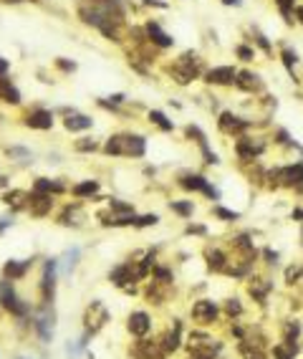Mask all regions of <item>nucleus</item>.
Here are the masks:
<instances>
[{"instance_id":"f257e3e1","label":"nucleus","mask_w":303,"mask_h":359,"mask_svg":"<svg viewBox=\"0 0 303 359\" xmlns=\"http://www.w3.org/2000/svg\"><path fill=\"white\" fill-rule=\"evenodd\" d=\"M56 324H58V311L56 306H36L31 314V334L41 347H51L56 339Z\"/></svg>"},{"instance_id":"f03ea898","label":"nucleus","mask_w":303,"mask_h":359,"mask_svg":"<svg viewBox=\"0 0 303 359\" xmlns=\"http://www.w3.org/2000/svg\"><path fill=\"white\" fill-rule=\"evenodd\" d=\"M58 258H43L41 261V276H38V303L41 306H53L56 303V296H58Z\"/></svg>"},{"instance_id":"7ed1b4c3","label":"nucleus","mask_w":303,"mask_h":359,"mask_svg":"<svg viewBox=\"0 0 303 359\" xmlns=\"http://www.w3.org/2000/svg\"><path fill=\"white\" fill-rule=\"evenodd\" d=\"M167 71L172 76V81L179 84V86H190L192 81H197V78L205 73L202 71V59H200V53H195V51L179 53V56L167 66Z\"/></svg>"},{"instance_id":"20e7f679","label":"nucleus","mask_w":303,"mask_h":359,"mask_svg":"<svg viewBox=\"0 0 303 359\" xmlns=\"http://www.w3.org/2000/svg\"><path fill=\"white\" fill-rule=\"evenodd\" d=\"M111 321V311L109 306L101 301V298H91L86 306H83V314H81V329L88 339L99 337Z\"/></svg>"},{"instance_id":"39448f33","label":"nucleus","mask_w":303,"mask_h":359,"mask_svg":"<svg viewBox=\"0 0 303 359\" xmlns=\"http://www.w3.org/2000/svg\"><path fill=\"white\" fill-rule=\"evenodd\" d=\"M0 309H3L5 314H10L13 319H28V316L33 314L36 306L20 296L15 281L0 279Z\"/></svg>"},{"instance_id":"423d86ee","label":"nucleus","mask_w":303,"mask_h":359,"mask_svg":"<svg viewBox=\"0 0 303 359\" xmlns=\"http://www.w3.org/2000/svg\"><path fill=\"white\" fill-rule=\"evenodd\" d=\"M220 319H223V309H220V303L215 298H207V296L192 298V303H190V321L195 326L213 329V326H218Z\"/></svg>"},{"instance_id":"0eeeda50","label":"nucleus","mask_w":303,"mask_h":359,"mask_svg":"<svg viewBox=\"0 0 303 359\" xmlns=\"http://www.w3.org/2000/svg\"><path fill=\"white\" fill-rule=\"evenodd\" d=\"M169 321H172V324H167L157 339H159L162 352H164L167 357H174V354H179V352L185 349V321H182L179 316H174V319H169Z\"/></svg>"},{"instance_id":"6e6552de","label":"nucleus","mask_w":303,"mask_h":359,"mask_svg":"<svg viewBox=\"0 0 303 359\" xmlns=\"http://www.w3.org/2000/svg\"><path fill=\"white\" fill-rule=\"evenodd\" d=\"M245 291H248L250 301H253L258 309H265L270 293L276 291V284L270 281L268 273H258V271H253V273L245 279Z\"/></svg>"},{"instance_id":"1a4fd4ad","label":"nucleus","mask_w":303,"mask_h":359,"mask_svg":"<svg viewBox=\"0 0 303 359\" xmlns=\"http://www.w3.org/2000/svg\"><path fill=\"white\" fill-rule=\"evenodd\" d=\"M177 187H182L185 192H200V195H205V198L213 200V203L220 200V190H218L205 175H197V172H182V175L177 177Z\"/></svg>"},{"instance_id":"9d476101","label":"nucleus","mask_w":303,"mask_h":359,"mask_svg":"<svg viewBox=\"0 0 303 359\" xmlns=\"http://www.w3.org/2000/svg\"><path fill=\"white\" fill-rule=\"evenodd\" d=\"M232 149H235V154H237V159L240 162H258L263 154H265V149H268V142L263 140V137H250V134H240V137H235V144H232Z\"/></svg>"},{"instance_id":"9b49d317","label":"nucleus","mask_w":303,"mask_h":359,"mask_svg":"<svg viewBox=\"0 0 303 359\" xmlns=\"http://www.w3.org/2000/svg\"><path fill=\"white\" fill-rule=\"evenodd\" d=\"M127 334L132 339H142V337H149L152 329H154V316H152L147 309H132L127 314Z\"/></svg>"},{"instance_id":"f8f14e48","label":"nucleus","mask_w":303,"mask_h":359,"mask_svg":"<svg viewBox=\"0 0 303 359\" xmlns=\"http://www.w3.org/2000/svg\"><path fill=\"white\" fill-rule=\"evenodd\" d=\"M129 359H169L162 347H159V339L157 337H142V339H134L127 349Z\"/></svg>"},{"instance_id":"ddd939ff","label":"nucleus","mask_w":303,"mask_h":359,"mask_svg":"<svg viewBox=\"0 0 303 359\" xmlns=\"http://www.w3.org/2000/svg\"><path fill=\"white\" fill-rule=\"evenodd\" d=\"M202 258H205V268H207L210 273L225 276L227 266H230V253H227V248L207 243V245L202 248Z\"/></svg>"},{"instance_id":"4468645a","label":"nucleus","mask_w":303,"mask_h":359,"mask_svg":"<svg viewBox=\"0 0 303 359\" xmlns=\"http://www.w3.org/2000/svg\"><path fill=\"white\" fill-rule=\"evenodd\" d=\"M53 124H56V114L46 106H33L23 114V127H28V129L48 132V129H53Z\"/></svg>"},{"instance_id":"2eb2a0df","label":"nucleus","mask_w":303,"mask_h":359,"mask_svg":"<svg viewBox=\"0 0 303 359\" xmlns=\"http://www.w3.org/2000/svg\"><path fill=\"white\" fill-rule=\"evenodd\" d=\"M53 208H56V195H48V192H36V190H31L28 192V215L31 217H38V220H43V217H48L53 213Z\"/></svg>"},{"instance_id":"dca6fc26","label":"nucleus","mask_w":303,"mask_h":359,"mask_svg":"<svg viewBox=\"0 0 303 359\" xmlns=\"http://www.w3.org/2000/svg\"><path fill=\"white\" fill-rule=\"evenodd\" d=\"M253 127V119H245V117H237L232 112H220L218 114V129L227 134V137H240L245 134L248 129Z\"/></svg>"},{"instance_id":"f3484780","label":"nucleus","mask_w":303,"mask_h":359,"mask_svg":"<svg viewBox=\"0 0 303 359\" xmlns=\"http://www.w3.org/2000/svg\"><path fill=\"white\" fill-rule=\"evenodd\" d=\"M36 261H38V256H31V258H8L5 263H3V279H8V281H23L28 273H31V268L36 266Z\"/></svg>"},{"instance_id":"a211bd4d","label":"nucleus","mask_w":303,"mask_h":359,"mask_svg":"<svg viewBox=\"0 0 303 359\" xmlns=\"http://www.w3.org/2000/svg\"><path fill=\"white\" fill-rule=\"evenodd\" d=\"M83 223H86V213H83L81 203H66L61 208V213L56 215V225H61V228L78 230V228H83Z\"/></svg>"},{"instance_id":"6ab92c4d","label":"nucleus","mask_w":303,"mask_h":359,"mask_svg":"<svg viewBox=\"0 0 303 359\" xmlns=\"http://www.w3.org/2000/svg\"><path fill=\"white\" fill-rule=\"evenodd\" d=\"M174 286H164V284H157V281H144V288H142V296L147 298V303L149 306H164V303H169L172 301V293Z\"/></svg>"},{"instance_id":"aec40b11","label":"nucleus","mask_w":303,"mask_h":359,"mask_svg":"<svg viewBox=\"0 0 303 359\" xmlns=\"http://www.w3.org/2000/svg\"><path fill=\"white\" fill-rule=\"evenodd\" d=\"M281 187L293 190V192H303V159L281 167Z\"/></svg>"},{"instance_id":"412c9836","label":"nucleus","mask_w":303,"mask_h":359,"mask_svg":"<svg viewBox=\"0 0 303 359\" xmlns=\"http://www.w3.org/2000/svg\"><path fill=\"white\" fill-rule=\"evenodd\" d=\"M235 76H237V69L235 66H213V69H207V71L202 73V78H205V84H210V86H232L235 84Z\"/></svg>"},{"instance_id":"4be33fe9","label":"nucleus","mask_w":303,"mask_h":359,"mask_svg":"<svg viewBox=\"0 0 303 359\" xmlns=\"http://www.w3.org/2000/svg\"><path fill=\"white\" fill-rule=\"evenodd\" d=\"M301 352H303L301 339H281V342L268 347V357L270 359H296Z\"/></svg>"},{"instance_id":"5701e85b","label":"nucleus","mask_w":303,"mask_h":359,"mask_svg":"<svg viewBox=\"0 0 303 359\" xmlns=\"http://www.w3.org/2000/svg\"><path fill=\"white\" fill-rule=\"evenodd\" d=\"M124 140V157L132 159H142L147 154V137L144 134H134V132H122Z\"/></svg>"},{"instance_id":"b1692460","label":"nucleus","mask_w":303,"mask_h":359,"mask_svg":"<svg viewBox=\"0 0 303 359\" xmlns=\"http://www.w3.org/2000/svg\"><path fill=\"white\" fill-rule=\"evenodd\" d=\"M106 281H109L114 288H119V291H122V288H127V286H132V261L127 258V261L116 263L114 268H109Z\"/></svg>"},{"instance_id":"393cba45","label":"nucleus","mask_w":303,"mask_h":359,"mask_svg":"<svg viewBox=\"0 0 303 359\" xmlns=\"http://www.w3.org/2000/svg\"><path fill=\"white\" fill-rule=\"evenodd\" d=\"M144 33H147V38H149V43H154L159 51H164V48H172L174 46V38L157 23V20H147L144 23Z\"/></svg>"},{"instance_id":"a878e982","label":"nucleus","mask_w":303,"mask_h":359,"mask_svg":"<svg viewBox=\"0 0 303 359\" xmlns=\"http://www.w3.org/2000/svg\"><path fill=\"white\" fill-rule=\"evenodd\" d=\"M232 86H235V89H240V91H245V94H260V91L265 89V84H263L260 73H255V71H237Z\"/></svg>"},{"instance_id":"bb28decb","label":"nucleus","mask_w":303,"mask_h":359,"mask_svg":"<svg viewBox=\"0 0 303 359\" xmlns=\"http://www.w3.org/2000/svg\"><path fill=\"white\" fill-rule=\"evenodd\" d=\"M78 266H81V248H78V245L66 248L64 256L58 258V273H61L64 279H71Z\"/></svg>"},{"instance_id":"cd10ccee","label":"nucleus","mask_w":303,"mask_h":359,"mask_svg":"<svg viewBox=\"0 0 303 359\" xmlns=\"http://www.w3.org/2000/svg\"><path fill=\"white\" fill-rule=\"evenodd\" d=\"M3 205L10 208V213H25L28 210V190H18V187H10L3 192Z\"/></svg>"},{"instance_id":"c85d7f7f","label":"nucleus","mask_w":303,"mask_h":359,"mask_svg":"<svg viewBox=\"0 0 303 359\" xmlns=\"http://www.w3.org/2000/svg\"><path fill=\"white\" fill-rule=\"evenodd\" d=\"M31 190H36V192H48V195H64V192H69V185L61 180V177H36V182H33V187Z\"/></svg>"},{"instance_id":"c756f323","label":"nucleus","mask_w":303,"mask_h":359,"mask_svg":"<svg viewBox=\"0 0 303 359\" xmlns=\"http://www.w3.org/2000/svg\"><path fill=\"white\" fill-rule=\"evenodd\" d=\"M99 190H101V182L99 180H81V182L71 185L69 192L74 195L76 200H96Z\"/></svg>"},{"instance_id":"7c9ffc66","label":"nucleus","mask_w":303,"mask_h":359,"mask_svg":"<svg viewBox=\"0 0 303 359\" xmlns=\"http://www.w3.org/2000/svg\"><path fill=\"white\" fill-rule=\"evenodd\" d=\"M0 101H3V104H10V106H20V104H23L20 89H18L8 76H0Z\"/></svg>"},{"instance_id":"2f4dec72","label":"nucleus","mask_w":303,"mask_h":359,"mask_svg":"<svg viewBox=\"0 0 303 359\" xmlns=\"http://www.w3.org/2000/svg\"><path fill=\"white\" fill-rule=\"evenodd\" d=\"M220 309H223V316H225L227 321H240L248 314V309H245V303H243L240 296H227L225 301L220 303Z\"/></svg>"},{"instance_id":"473e14b6","label":"nucleus","mask_w":303,"mask_h":359,"mask_svg":"<svg viewBox=\"0 0 303 359\" xmlns=\"http://www.w3.org/2000/svg\"><path fill=\"white\" fill-rule=\"evenodd\" d=\"M91 127H94V119L86 117V114H78L76 109L71 112V114L64 117V129L71 132V134H76V132H86V129H91Z\"/></svg>"},{"instance_id":"72a5a7b5","label":"nucleus","mask_w":303,"mask_h":359,"mask_svg":"<svg viewBox=\"0 0 303 359\" xmlns=\"http://www.w3.org/2000/svg\"><path fill=\"white\" fill-rule=\"evenodd\" d=\"M235 352H237V359H270L263 347H255L250 342H235Z\"/></svg>"},{"instance_id":"f704fd0d","label":"nucleus","mask_w":303,"mask_h":359,"mask_svg":"<svg viewBox=\"0 0 303 359\" xmlns=\"http://www.w3.org/2000/svg\"><path fill=\"white\" fill-rule=\"evenodd\" d=\"M149 279L157 281V284H164V286H174L177 284V276H174V271H172L169 263H157Z\"/></svg>"},{"instance_id":"c9c22d12","label":"nucleus","mask_w":303,"mask_h":359,"mask_svg":"<svg viewBox=\"0 0 303 359\" xmlns=\"http://www.w3.org/2000/svg\"><path fill=\"white\" fill-rule=\"evenodd\" d=\"M301 334H303L301 319L288 316V319L281 321V339H301Z\"/></svg>"},{"instance_id":"e433bc0d","label":"nucleus","mask_w":303,"mask_h":359,"mask_svg":"<svg viewBox=\"0 0 303 359\" xmlns=\"http://www.w3.org/2000/svg\"><path fill=\"white\" fill-rule=\"evenodd\" d=\"M283 284H286L288 288L303 284V263L293 261V263H288V266L283 268Z\"/></svg>"},{"instance_id":"4c0bfd02","label":"nucleus","mask_w":303,"mask_h":359,"mask_svg":"<svg viewBox=\"0 0 303 359\" xmlns=\"http://www.w3.org/2000/svg\"><path fill=\"white\" fill-rule=\"evenodd\" d=\"M147 119H149V124H154L159 132H174V122H172L164 112H159V109H149V112H147Z\"/></svg>"},{"instance_id":"58836bf2","label":"nucleus","mask_w":303,"mask_h":359,"mask_svg":"<svg viewBox=\"0 0 303 359\" xmlns=\"http://www.w3.org/2000/svg\"><path fill=\"white\" fill-rule=\"evenodd\" d=\"M106 208H109V213L114 217H124V215H137V210H134V205L132 203H124V200H119V198H109V203H106Z\"/></svg>"},{"instance_id":"ea45409f","label":"nucleus","mask_w":303,"mask_h":359,"mask_svg":"<svg viewBox=\"0 0 303 359\" xmlns=\"http://www.w3.org/2000/svg\"><path fill=\"white\" fill-rule=\"evenodd\" d=\"M250 33H253L250 43H253V46H258V48H260L265 56H273V43L268 41V36H265V33H263L258 25H250Z\"/></svg>"},{"instance_id":"a19ab883","label":"nucleus","mask_w":303,"mask_h":359,"mask_svg":"<svg viewBox=\"0 0 303 359\" xmlns=\"http://www.w3.org/2000/svg\"><path fill=\"white\" fill-rule=\"evenodd\" d=\"M169 210L182 220H190L195 215V203L192 200H169Z\"/></svg>"},{"instance_id":"79ce46f5","label":"nucleus","mask_w":303,"mask_h":359,"mask_svg":"<svg viewBox=\"0 0 303 359\" xmlns=\"http://www.w3.org/2000/svg\"><path fill=\"white\" fill-rule=\"evenodd\" d=\"M8 157L13 159V162H20V164H31L33 162V152L28 149V147H20V144H10L8 149Z\"/></svg>"},{"instance_id":"37998d69","label":"nucleus","mask_w":303,"mask_h":359,"mask_svg":"<svg viewBox=\"0 0 303 359\" xmlns=\"http://www.w3.org/2000/svg\"><path fill=\"white\" fill-rule=\"evenodd\" d=\"M210 213H213V217H215V220H220V223H237V220L243 217L237 210L223 208V205H218V203L213 205V210H210Z\"/></svg>"},{"instance_id":"c03bdc74","label":"nucleus","mask_w":303,"mask_h":359,"mask_svg":"<svg viewBox=\"0 0 303 359\" xmlns=\"http://www.w3.org/2000/svg\"><path fill=\"white\" fill-rule=\"evenodd\" d=\"M185 134H187V140H192V142L197 144L200 149H205V147H210V142H207V134L197 127V124H187L185 127Z\"/></svg>"},{"instance_id":"a18cd8bd","label":"nucleus","mask_w":303,"mask_h":359,"mask_svg":"<svg viewBox=\"0 0 303 359\" xmlns=\"http://www.w3.org/2000/svg\"><path fill=\"white\" fill-rule=\"evenodd\" d=\"M281 61H283L286 71H288L291 76H293V78H296V64H298V53H296L293 48L283 46V51H281ZM296 81H298V78H296Z\"/></svg>"},{"instance_id":"49530a36","label":"nucleus","mask_w":303,"mask_h":359,"mask_svg":"<svg viewBox=\"0 0 303 359\" xmlns=\"http://www.w3.org/2000/svg\"><path fill=\"white\" fill-rule=\"evenodd\" d=\"M185 359H220V354L213 349H205V347H187L185 344Z\"/></svg>"},{"instance_id":"de8ad7c7","label":"nucleus","mask_w":303,"mask_h":359,"mask_svg":"<svg viewBox=\"0 0 303 359\" xmlns=\"http://www.w3.org/2000/svg\"><path fill=\"white\" fill-rule=\"evenodd\" d=\"M260 261H263L265 268H278V266H281V253L273 251L270 245H263V248H260Z\"/></svg>"},{"instance_id":"09e8293b","label":"nucleus","mask_w":303,"mask_h":359,"mask_svg":"<svg viewBox=\"0 0 303 359\" xmlns=\"http://www.w3.org/2000/svg\"><path fill=\"white\" fill-rule=\"evenodd\" d=\"M96 149H101V144H99V140H94V137H81V140L74 142V152H78V154H91Z\"/></svg>"},{"instance_id":"8fccbe9b","label":"nucleus","mask_w":303,"mask_h":359,"mask_svg":"<svg viewBox=\"0 0 303 359\" xmlns=\"http://www.w3.org/2000/svg\"><path fill=\"white\" fill-rule=\"evenodd\" d=\"M235 56L243 64H250V61H255V46L253 43H237L235 46Z\"/></svg>"},{"instance_id":"3c124183","label":"nucleus","mask_w":303,"mask_h":359,"mask_svg":"<svg viewBox=\"0 0 303 359\" xmlns=\"http://www.w3.org/2000/svg\"><path fill=\"white\" fill-rule=\"evenodd\" d=\"M276 8L281 10L283 20L288 25H293V8H296V0H276Z\"/></svg>"},{"instance_id":"603ef678","label":"nucleus","mask_w":303,"mask_h":359,"mask_svg":"<svg viewBox=\"0 0 303 359\" xmlns=\"http://www.w3.org/2000/svg\"><path fill=\"white\" fill-rule=\"evenodd\" d=\"M154 225H159V215H157V213L137 215V220H134V228H137V230H144V228H154Z\"/></svg>"},{"instance_id":"864d4df0","label":"nucleus","mask_w":303,"mask_h":359,"mask_svg":"<svg viewBox=\"0 0 303 359\" xmlns=\"http://www.w3.org/2000/svg\"><path fill=\"white\" fill-rule=\"evenodd\" d=\"M53 66H56L61 73H74L76 69H78V66H76V61H71V59H64V56L53 59Z\"/></svg>"},{"instance_id":"5fc2aeb1","label":"nucleus","mask_w":303,"mask_h":359,"mask_svg":"<svg viewBox=\"0 0 303 359\" xmlns=\"http://www.w3.org/2000/svg\"><path fill=\"white\" fill-rule=\"evenodd\" d=\"M207 225H200V223H190L185 228V235H197V238H207Z\"/></svg>"},{"instance_id":"6e6d98bb","label":"nucleus","mask_w":303,"mask_h":359,"mask_svg":"<svg viewBox=\"0 0 303 359\" xmlns=\"http://www.w3.org/2000/svg\"><path fill=\"white\" fill-rule=\"evenodd\" d=\"M106 101L114 104V106H122V104H127V96L124 94H111V96H106Z\"/></svg>"},{"instance_id":"4d7b16f0","label":"nucleus","mask_w":303,"mask_h":359,"mask_svg":"<svg viewBox=\"0 0 303 359\" xmlns=\"http://www.w3.org/2000/svg\"><path fill=\"white\" fill-rule=\"evenodd\" d=\"M15 225V220H13V215H5V217H0V235L8 230V228H13Z\"/></svg>"},{"instance_id":"13d9d810","label":"nucleus","mask_w":303,"mask_h":359,"mask_svg":"<svg viewBox=\"0 0 303 359\" xmlns=\"http://www.w3.org/2000/svg\"><path fill=\"white\" fill-rule=\"evenodd\" d=\"M8 71H10V61L5 56H0V76H8Z\"/></svg>"},{"instance_id":"bf43d9fd","label":"nucleus","mask_w":303,"mask_h":359,"mask_svg":"<svg viewBox=\"0 0 303 359\" xmlns=\"http://www.w3.org/2000/svg\"><path fill=\"white\" fill-rule=\"evenodd\" d=\"M0 190H3V192H5V190H10V177H8V175H3V172H0Z\"/></svg>"},{"instance_id":"052dcab7","label":"nucleus","mask_w":303,"mask_h":359,"mask_svg":"<svg viewBox=\"0 0 303 359\" xmlns=\"http://www.w3.org/2000/svg\"><path fill=\"white\" fill-rule=\"evenodd\" d=\"M293 20H298V23H303V3H301V5H296V8H293Z\"/></svg>"},{"instance_id":"680f3d73","label":"nucleus","mask_w":303,"mask_h":359,"mask_svg":"<svg viewBox=\"0 0 303 359\" xmlns=\"http://www.w3.org/2000/svg\"><path fill=\"white\" fill-rule=\"evenodd\" d=\"M291 220H296V223H303V208H293V213H291Z\"/></svg>"},{"instance_id":"e2e57ef3","label":"nucleus","mask_w":303,"mask_h":359,"mask_svg":"<svg viewBox=\"0 0 303 359\" xmlns=\"http://www.w3.org/2000/svg\"><path fill=\"white\" fill-rule=\"evenodd\" d=\"M223 5H232V8H240L243 5V0H220Z\"/></svg>"},{"instance_id":"0e129e2a","label":"nucleus","mask_w":303,"mask_h":359,"mask_svg":"<svg viewBox=\"0 0 303 359\" xmlns=\"http://www.w3.org/2000/svg\"><path fill=\"white\" fill-rule=\"evenodd\" d=\"M13 359H31V357H20V354H15V357H13Z\"/></svg>"},{"instance_id":"69168bd1","label":"nucleus","mask_w":303,"mask_h":359,"mask_svg":"<svg viewBox=\"0 0 303 359\" xmlns=\"http://www.w3.org/2000/svg\"><path fill=\"white\" fill-rule=\"evenodd\" d=\"M0 316H3V309H0Z\"/></svg>"},{"instance_id":"338daca9","label":"nucleus","mask_w":303,"mask_h":359,"mask_svg":"<svg viewBox=\"0 0 303 359\" xmlns=\"http://www.w3.org/2000/svg\"><path fill=\"white\" fill-rule=\"evenodd\" d=\"M33 3H41V0H33Z\"/></svg>"},{"instance_id":"774afa93","label":"nucleus","mask_w":303,"mask_h":359,"mask_svg":"<svg viewBox=\"0 0 303 359\" xmlns=\"http://www.w3.org/2000/svg\"><path fill=\"white\" fill-rule=\"evenodd\" d=\"M0 122H3V117H0Z\"/></svg>"}]
</instances>
